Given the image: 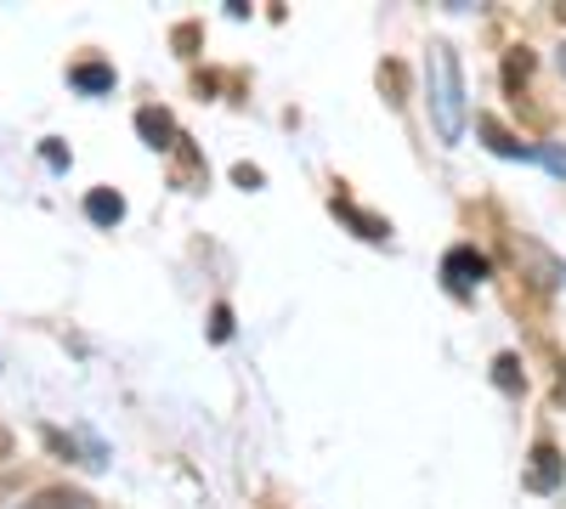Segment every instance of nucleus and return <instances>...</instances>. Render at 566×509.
Returning <instances> with one entry per match:
<instances>
[{"label":"nucleus","instance_id":"4468645a","mask_svg":"<svg viewBox=\"0 0 566 509\" xmlns=\"http://www.w3.org/2000/svg\"><path fill=\"white\" fill-rule=\"evenodd\" d=\"M232 181H239L244 193H255V188H261V170H255V165H232Z\"/></svg>","mask_w":566,"mask_h":509},{"label":"nucleus","instance_id":"f03ea898","mask_svg":"<svg viewBox=\"0 0 566 509\" xmlns=\"http://www.w3.org/2000/svg\"><path fill=\"white\" fill-rule=\"evenodd\" d=\"M510 261H515V266L527 261V266H533V284H538V289H560V284H566V266H560V261H555L549 250H538L533 238H510Z\"/></svg>","mask_w":566,"mask_h":509},{"label":"nucleus","instance_id":"f257e3e1","mask_svg":"<svg viewBox=\"0 0 566 509\" xmlns=\"http://www.w3.org/2000/svg\"><path fill=\"white\" fill-rule=\"evenodd\" d=\"M424 85H431V125L442 142H464V68H459V52L448 40L431 45V63H424Z\"/></svg>","mask_w":566,"mask_h":509},{"label":"nucleus","instance_id":"7ed1b4c3","mask_svg":"<svg viewBox=\"0 0 566 509\" xmlns=\"http://www.w3.org/2000/svg\"><path fill=\"white\" fill-rule=\"evenodd\" d=\"M560 476H566V458L555 453V442H538L533 447V465H527V487L533 492H555Z\"/></svg>","mask_w":566,"mask_h":509},{"label":"nucleus","instance_id":"dca6fc26","mask_svg":"<svg viewBox=\"0 0 566 509\" xmlns=\"http://www.w3.org/2000/svg\"><path fill=\"white\" fill-rule=\"evenodd\" d=\"M538 159H544L555 176H566V153H560V148H538Z\"/></svg>","mask_w":566,"mask_h":509},{"label":"nucleus","instance_id":"a211bd4d","mask_svg":"<svg viewBox=\"0 0 566 509\" xmlns=\"http://www.w3.org/2000/svg\"><path fill=\"white\" fill-rule=\"evenodd\" d=\"M555 12H560V23H566V7H555Z\"/></svg>","mask_w":566,"mask_h":509},{"label":"nucleus","instance_id":"423d86ee","mask_svg":"<svg viewBox=\"0 0 566 509\" xmlns=\"http://www.w3.org/2000/svg\"><path fill=\"white\" fill-rule=\"evenodd\" d=\"M335 215H346L357 233L368 238V244H380V238H391V221H380V215H368V210H357L352 199H335Z\"/></svg>","mask_w":566,"mask_h":509},{"label":"nucleus","instance_id":"0eeeda50","mask_svg":"<svg viewBox=\"0 0 566 509\" xmlns=\"http://www.w3.org/2000/svg\"><path fill=\"white\" fill-rule=\"evenodd\" d=\"M85 215L97 221V226H119L125 221V199L114 188H97V193H85Z\"/></svg>","mask_w":566,"mask_h":509},{"label":"nucleus","instance_id":"20e7f679","mask_svg":"<svg viewBox=\"0 0 566 509\" xmlns=\"http://www.w3.org/2000/svg\"><path fill=\"white\" fill-rule=\"evenodd\" d=\"M442 272H448V284H453V289H470V284H482V277H488V261L470 250V244H459V250H448Z\"/></svg>","mask_w":566,"mask_h":509},{"label":"nucleus","instance_id":"f8f14e48","mask_svg":"<svg viewBox=\"0 0 566 509\" xmlns=\"http://www.w3.org/2000/svg\"><path fill=\"white\" fill-rule=\"evenodd\" d=\"M74 85H80V91H114V68L85 63V68H74Z\"/></svg>","mask_w":566,"mask_h":509},{"label":"nucleus","instance_id":"2eb2a0df","mask_svg":"<svg viewBox=\"0 0 566 509\" xmlns=\"http://www.w3.org/2000/svg\"><path fill=\"white\" fill-rule=\"evenodd\" d=\"M210 335H216V340H227V335H232V311H227V306H216V311H210Z\"/></svg>","mask_w":566,"mask_h":509},{"label":"nucleus","instance_id":"f3484780","mask_svg":"<svg viewBox=\"0 0 566 509\" xmlns=\"http://www.w3.org/2000/svg\"><path fill=\"white\" fill-rule=\"evenodd\" d=\"M12 453V436H0V458H7Z\"/></svg>","mask_w":566,"mask_h":509},{"label":"nucleus","instance_id":"6e6552de","mask_svg":"<svg viewBox=\"0 0 566 509\" xmlns=\"http://www.w3.org/2000/svg\"><path fill=\"white\" fill-rule=\"evenodd\" d=\"M23 509H91V492H80V487H40Z\"/></svg>","mask_w":566,"mask_h":509},{"label":"nucleus","instance_id":"1a4fd4ad","mask_svg":"<svg viewBox=\"0 0 566 509\" xmlns=\"http://www.w3.org/2000/svg\"><path fill=\"white\" fill-rule=\"evenodd\" d=\"M476 130L488 136V148H493V153H504V159H533V148H527V142H515V136H510L499 119H488V114H482V119H476Z\"/></svg>","mask_w":566,"mask_h":509},{"label":"nucleus","instance_id":"39448f33","mask_svg":"<svg viewBox=\"0 0 566 509\" xmlns=\"http://www.w3.org/2000/svg\"><path fill=\"white\" fill-rule=\"evenodd\" d=\"M136 130H142V142L159 148V153L181 142V136H176V119H170L165 108H142V114H136Z\"/></svg>","mask_w":566,"mask_h":509},{"label":"nucleus","instance_id":"ddd939ff","mask_svg":"<svg viewBox=\"0 0 566 509\" xmlns=\"http://www.w3.org/2000/svg\"><path fill=\"white\" fill-rule=\"evenodd\" d=\"M527 74H533V52H527V45H515L510 63H504V79H510V85H522Z\"/></svg>","mask_w":566,"mask_h":509},{"label":"nucleus","instance_id":"9d476101","mask_svg":"<svg viewBox=\"0 0 566 509\" xmlns=\"http://www.w3.org/2000/svg\"><path fill=\"white\" fill-rule=\"evenodd\" d=\"M493 385L510 391V396H515V391H527V374H522V357H515V351H504V357L493 362Z\"/></svg>","mask_w":566,"mask_h":509},{"label":"nucleus","instance_id":"6ab92c4d","mask_svg":"<svg viewBox=\"0 0 566 509\" xmlns=\"http://www.w3.org/2000/svg\"><path fill=\"white\" fill-rule=\"evenodd\" d=\"M560 68H566V52H560Z\"/></svg>","mask_w":566,"mask_h":509},{"label":"nucleus","instance_id":"9b49d317","mask_svg":"<svg viewBox=\"0 0 566 509\" xmlns=\"http://www.w3.org/2000/svg\"><path fill=\"white\" fill-rule=\"evenodd\" d=\"M380 91H386V103L391 108H402L408 103V68L391 57V63H380Z\"/></svg>","mask_w":566,"mask_h":509}]
</instances>
